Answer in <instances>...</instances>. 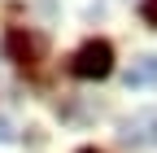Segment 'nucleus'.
Listing matches in <instances>:
<instances>
[{
	"label": "nucleus",
	"instance_id": "nucleus-1",
	"mask_svg": "<svg viewBox=\"0 0 157 153\" xmlns=\"http://www.w3.org/2000/svg\"><path fill=\"white\" fill-rule=\"evenodd\" d=\"M109 70H113V48H109V40H87L83 48L70 57V74H74V79H105Z\"/></svg>",
	"mask_w": 157,
	"mask_h": 153
},
{
	"label": "nucleus",
	"instance_id": "nucleus-2",
	"mask_svg": "<svg viewBox=\"0 0 157 153\" xmlns=\"http://www.w3.org/2000/svg\"><path fill=\"white\" fill-rule=\"evenodd\" d=\"M118 136L131 149H157V109H140V114H131V118H122Z\"/></svg>",
	"mask_w": 157,
	"mask_h": 153
},
{
	"label": "nucleus",
	"instance_id": "nucleus-3",
	"mask_svg": "<svg viewBox=\"0 0 157 153\" xmlns=\"http://www.w3.org/2000/svg\"><path fill=\"white\" fill-rule=\"evenodd\" d=\"M5 53L13 57V61H22V66H31V61H39V57H44V40H39V35H31V31H9L5 35Z\"/></svg>",
	"mask_w": 157,
	"mask_h": 153
},
{
	"label": "nucleus",
	"instance_id": "nucleus-4",
	"mask_svg": "<svg viewBox=\"0 0 157 153\" xmlns=\"http://www.w3.org/2000/svg\"><path fill=\"white\" fill-rule=\"evenodd\" d=\"M157 83V57H140L127 70V88H153Z\"/></svg>",
	"mask_w": 157,
	"mask_h": 153
},
{
	"label": "nucleus",
	"instance_id": "nucleus-5",
	"mask_svg": "<svg viewBox=\"0 0 157 153\" xmlns=\"http://www.w3.org/2000/svg\"><path fill=\"white\" fill-rule=\"evenodd\" d=\"M140 18L148 26H157V0H140Z\"/></svg>",
	"mask_w": 157,
	"mask_h": 153
},
{
	"label": "nucleus",
	"instance_id": "nucleus-6",
	"mask_svg": "<svg viewBox=\"0 0 157 153\" xmlns=\"http://www.w3.org/2000/svg\"><path fill=\"white\" fill-rule=\"evenodd\" d=\"M13 140V127H9V118H0V144H9Z\"/></svg>",
	"mask_w": 157,
	"mask_h": 153
},
{
	"label": "nucleus",
	"instance_id": "nucleus-7",
	"mask_svg": "<svg viewBox=\"0 0 157 153\" xmlns=\"http://www.w3.org/2000/svg\"><path fill=\"white\" fill-rule=\"evenodd\" d=\"M78 153H101V149H78Z\"/></svg>",
	"mask_w": 157,
	"mask_h": 153
}]
</instances>
